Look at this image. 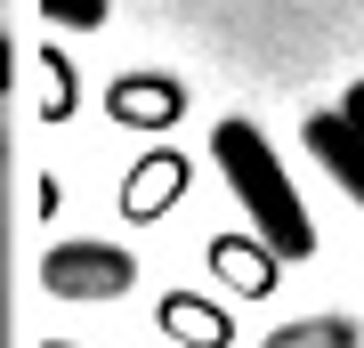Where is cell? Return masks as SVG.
<instances>
[{
    "instance_id": "6da1fadb",
    "label": "cell",
    "mask_w": 364,
    "mask_h": 348,
    "mask_svg": "<svg viewBox=\"0 0 364 348\" xmlns=\"http://www.w3.org/2000/svg\"><path fill=\"white\" fill-rule=\"evenodd\" d=\"M210 162L227 170L235 203L251 211V227H259V243H267L275 259H308V251H316L308 203L291 194L284 162H275V146H267V138H259L251 122H219V130H210Z\"/></svg>"
},
{
    "instance_id": "7a4b0ae2",
    "label": "cell",
    "mask_w": 364,
    "mask_h": 348,
    "mask_svg": "<svg viewBox=\"0 0 364 348\" xmlns=\"http://www.w3.org/2000/svg\"><path fill=\"white\" fill-rule=\"evenodd\" d=\"M41 284H49L57 300H122L138 284V259L122 243H57L49 259H41Z\"/></svg>"
},
{
    "instance_id": "3957f363",
    "label": "cell",
    "mask_w": 364,
    "mask_h": 348,
    "mask_svg": "<svg viewBox=\"0 0 364 348\" xmlns=\"http://www.w3.org/2000/svg\"><path fill=\"white\" fill-rule=\"evenodd\" d=\"M308 154L324 162L332 179L356 194V211H364V138H356V130L340 122V114H308Z\"/></svg>"
},
{
    "instance_id": "277c9868",
    "label": "cell",
    "mask_w": 364,
    "mask_h": 348,
    "mask_svg": "<svg viewBox=\"0 0 364 348\" xmlns=\"http://www.w3.org/2000/svg\"><path fill=\"white\" fill-rule=\"evenodd\" d=\"M114 114L122 122H170V114H178V90H170V81H130V73H122L114 81Z\"/></svg>"
},
{
    "instance_id": "5b68a950",
    "label": "cell",
    "mask_w": 364,
    "mask_h": 348,
    "mask_svg": "<svg viewBox=\"0 0 364 348\" xmlns=\"http://www.w3.org/2000/svg\"><path fill=\"white\" fill-rule=\"evenodd\" d=\"M178 154H146V179L130 186V194H122V203H130V219H146V211H154V203H170V194H178Z\"/></svg>"
},
{
    "instance_id": "8992f818",
    "label": "cell",
    "mask_w": 364,
    "mask_h": 348,
    "mask_svg": "<svg viewBox=\"0 0 364 348\" xmlns=\"http://www.w3.org/2000/svg\"><path fill=\"white\" fill-rule=\"evenodd\" d=\"M41 9H49L57 25H81V33H90V25H105V0H41Z\"/></svg>"
},
{
    "instance_id": "52a82bcc",
    "label": "cell",
    "mask_w": 364,
    "mask_h": 348,
    "mask_svg": "<svg viewBox=\"0 0 364 348\" xmlns=\"http://www.w3.org/2000/svg\"><path fill=\"white\" fill-rule=\"evenodd\" d=\"M332 114H340V122H348V130H356V138H364V81H356V90H348V97H340V105H332Z\"/></svg>"
},
{
    "instance_id": "ba28073f",
    "label": "cell",
    "mask_w": 364,
    "mask_h": 348,
    "mask_svg": "<svg viewBox=\"0 0 364 348\" xmlns=\"http://www.w3.org/2000/svg\"><path fill=\"white\" fill-rule=\"evenodd\" d=\"M0 81H9V49H0Z\"/></svg>"
}]
</instances>
